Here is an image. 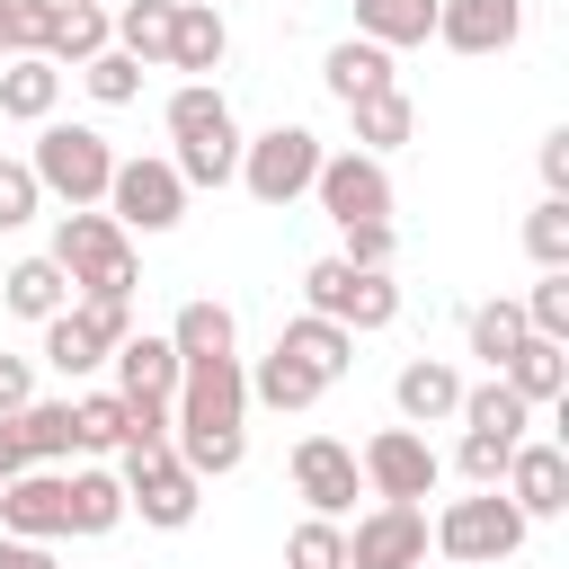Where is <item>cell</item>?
I'll list each match as a JSON object with an SVG mask.
<instances>
[{"mask_svg": "<svg viewBox=\"0 0 569 569\" xmlns=\"http://www.w3.org/2000/svg\"><path fill=\"white\" fill-rule=\"evenodd\" d=\"M347 569H427V507L418 498H373L347 525Z\"/></svg>", "mask_w": 569, "mask_h": 569, "instance_id": "obj_12", "label": "cell"}, {"mask_svg": "<svg viewBox=\"0 0 569 569\" xmlns=\"http://www.w3.org/2000/svg\"><path fill=\"white\" fill-rule=\"evenodd\" d=\"M27 169L44 187V204H107V178H116V142L98 124H62L44 116L36 142H27Z\"/></svg>", "mask_w": 569, "mask_h": 569, "instance_id": "obj_3", "label": "cell"}, {"mask_svg": "<svg viewBox=\"0 0 569 569\" xmlns=\"http://www.w3.org/2000/svg\"><path fill=\"white\" fill-rule=\"evenodd\" d=\"M44 258L71 276V293H124V302H133V231H124L107 204H62Z\"/></svg>", "mask_w": 569, "mask_h": 569, "instance_id": "obj_1", "label": "cell"}, {"mask_svg": "<svg viewBox=\"0 0 569 569\" xmlns=\"http://www.w3.org/2000/svg\"><path fill=\"white\" fill-rule=\"evenodd\" d=\"M525 329H533V338H569V267H542V276H533Z\"/></svg>", "mask_w": 569, "mask_h": 569, "instance_id": "obj_41", "label": "cell"}, {"mask_svg": "<svg viewBox=\"0 0 569 569\" xmlns=\"http://www.w3.org/2000/svg\"><path fill=\"white\" fill-rule=\"evenodd\" d=\"M533 160H542V196H569V124H560V133H542V151H533Z\"/></svg>", "mask_w": 569, "mask_h": 569, "instance_id": "obj_47", "label": "cell"}, {"mask_svg": "<svg viewBox=\"0 0 569 569\" xmlns=\"http://www.w3.org/2000/svg\"><path fill=\"white\" fill-rule=\"evenodd\" d=\"M462 338H471V356L498 373V365L516 356V338H525V302H507V293H498V302H480V311L462 320Z\"/></svg>", "mask_w": 569, "mask_h": 569, "instance_id": "obj_35", "label": "cell"}, {"mask_svg": "<svg viewBox=\"0 0 569 569\" xmlns=\"http://www.w3.org/2000/svg\"><path fill=\"white\" fill-rule=\"evenodd\" d=\"M44 213V187H36V169L27 160H0V231H27Z\"/></svg>", "mask_w": 569, "mask_h": 569, "instance_id": "obj_43", "label": "cell"}, {"mask_svg": "<svg viewBox=\"0 0 569 569\" xmlns=\"http://www.w3.org/2000/svg\"><path fill=\"white\" fill-rule=\"evenodd\" d=\"M169 169H178L187 187H231V178H240V124L222 116V124H204V133H187V142L169 151Z\"/></svg>", "mask_w": 569, "mask_h": 569, "instance_id": "obj_27", "label": "cell"}, {"mask_svg": "<svg viewBox=\"0 0 569 569\" xmlns=\"http://www.w3.org/2000/svg\"><path fill=\"white\" fill-rule=\"evenodd\" d=\"M27 400H36V356H9L0 347V418H18Z\"/></svg>", "mask_w": 569, "mask_h": 569, "instance_id": "obj_46", "label": "cell"}, {"mask_svg": "<svg viewBox=\"0 0 569 569\" xmlns=\"http://www.w3.org/2000/svg\"><path fill=\"white\" fill-rule=\"evenodd\" d=\"M80 89H89L98 107H133V98H142V62H133L124 44H107V53L80 62Z\"/></svg>", "mask_w": 569, "mask_h": 569, "instance_id": "obj_37", "label": "cell"}, {"mask_svg": "<svg viewBox=\"0 0 569 569\" xmlns=\"http://www.w3.org/2000/svg\"><path fill=\"white\" fill-rule=\"evenodd\" d=\"M53 107H62V62L9 53V62H0V116H9V124H44Z\"/></svg>", "mask_w": 569, "mask_h": 569, "instance_id": "obj_23", "label": "cell"}, {"mask_svg": "<svg viewBox=\"0 0 569 569\" xmlns=\"http://www.w3.org/2000/svg\"><path fill=\"white\" fill-rule=\"evenodd\" d=\"M187 178L169 169V151H133V160H116V178H107V213L124 222V231H142V240H160V231H178L187 222Z\"/></svg>", "mask_w": 569, "mask_h": 569, "instance_id": "obj_9", "label": "cell"}, {"mask_svg": "<svg viewBox=\"0 0 569 569\" xmlns=\"http://www.w3.org/2000/svg\"><path fill=\"white\" fill-rule=\"evenodd\" d=\"M160 338L178 347V365H196V356H231V347H240V320H231V302L196 293V302H178V320H169Z\"/></svg>", "mask_w": 569, "mask_h": 569, "instance_id": "obj_25", "label": "cell"}, {"mask_svg": "<svg viewBox=\"0 0 569 569\" xmlns=\"http://www.w3.org/2000/svg\"><path fill=\"white\" fill-rule=\"evenodd\" d=\"M222 116H231V98H222L213 80H178V89H169V107H160L169 142H187V133H204V124H222Z\"/></svg>", "mask_w": 569, "mask_h": 569, "instance_id": "obj_38", "label": "cell"}, {"mask_svg": "<svg viewBox=\"0 0 569 569\" xmlns=\"http://www.w3.org/2000/svg\"><path fill=\"white\" fill-rule=\"evenodd\" d=\"M453 418H462V427H480V436H498V445H516V436L533 427V409H525L498 373H489V382H462V409H453Z\"/></svg>", "mask_w": 569, "mask_h": 569, "instance_id": "obj_33", "label": "cell"}, {"mask_svg": "<svg viewBox=\"0 0 569 569\" xmlns=\"http://www.w3.org/2000/svg\"><path fill=\"white\" fill-rule=\"evenodd\" d=\"M284 569H347V525L338 516H302L284 533Z\"/></svg>", "mask_w": 569, "mask_h": 569, "instance_id": "obj_39", "label": "cell"}, {"mask_svg": "<svg viewBox=\"0 0 569 569\" xmlns=\"http://www.w3.org/2000/svg\"><path fill=\"white\" fill-rule=\"evenodd\" d=\"M0 62H9V0H0Z\"/></svg>", "mask_w": 569, "mask_h": 569, "instance_id": "obj_50", "label": "cell"}, {"mask_svg": "<svg viewBox=\"0 0 569 569\" xmlns=\"http://www.w3.org/2000/svg\"><path fill=\"white\" fill-rule=\"evenodd\" d=\"M276 347H284V356H302L320 382H338V373L356 365V329H338V320H320V311H293V320L276 329Z\"/></svg>", "mask_w": 569, "mask_h": 569, "instance_id": "obj_26", "label": "cell"}, {"mask_svg": "<svg viewBox=\"0 0 569 569\" xmlns=\"http://www.w3.org/2000/svg\"><path fill=\"white\" fill-rule=\"evenodd\" d=\"M525 533H533V516H525L507 489H471V498H445V507L427 516V542H436L453 569H498V560L525 551Z\"/></svg>", "mask_w": 569, "mask_h": 569, "instance_id": "obj_2", "label": "cell"}, {"mask_svg": "<svg viewBox=\"0 0 569 569\" xmlns=\"http://www.w3.org/2000/svg\"><path fill=\"white\" fill-rule=\"evenodd\" d=\"M498 489L542 525V516H560L569 507V453L551 445V436H525L516 453H507V471H498Z\"/></svg>", "mask_w": 569, "mask_h": 569, "instance_id": "obj_16", "label": "cell"}, {"mask_svg": "<svg viewBox=\"0 0 569 569\" xmlns=\"http://www.w3.org/2000/svg\"><path fill=\"white\" fill-rule=\"evenodd\" d=\"M18 445H27V462H53V471H62V462L80 453V436H71V400H44V391H36V400L18 409Z\"/></svg>", "mask_w": 569, "mask_h": 569, "instance_id": "obj_34", "label": "cell"}, {"mask_svg": "<svg viewBox=\"0 0 569 569\" xmlns=\"http://www.w3.org/2000/svg\"><path fill=\"white\" fill-rule=\"evenodd\" d=\"M249 418V365L240 356H196L178 365V400H169V445H204V436H240Z\"/></svg>", "mask_w": 569, "mask_h": 569, "instance_id": "obj_4", "label": "cell"}, {"mask_svg": "<svg viewBox=\"0 0 569 569\" xmlns=\"http://www.w3.org/2000/svg\"><path fill=\"white\" fill-rule=\"evenodd\" d=\"M36 329H44L36 356H44L62 382H89V373L116 356V338L133 329V302H124V293H71V302H62L53 320H36Z\"/></svg>", "mask_w": 569, "mask_h": 569, "instance_id": "obj_5", "label": "cell"}, {"mask_svg": "<svg viewBox=\"0 0 569 569\" xmlns=\"http://www.w3.org/2000/svg\"><path fill=\"white\" fill-rule=\"evenodd\" d=\"M222 53H231L222 9H213V0H178V9H169V71L213 80V71H222Z\"/></svg>", "mask_w": 569, "mask_h": 569, "instance_id": "obj_18", "label": "cell"}, {"mask_svg": "<svg viewBox=\"0 0 569 569\" xmlns=\"http://www.w3.org/2000/svg\"><path fill=\"white\" fill-rule=\"evenodd\" d=\"M62 471L53 462H27L18 480H0V533H18V542H71L62 533Z\"/></svg>", "mask_w": 569, "mask_h": 569, "instance_id": "obj_14", "label": "cell"}, {"mask_svg": "<svg viewBox=\"0 0 569 569\" xmlns=\"http://www.w3.org/2000/svg\"><path fill=\"white\" fill-rule=\"evenodd\" d=\"M116 480H124V516H142L151 533H187L196 507H204V480L169 445H124L116 453Z\"/></svg>", "mask_w": 569, "mask_h": 569, "instance_id": "obj_7", "label": "cell"}, {"mask_svg": "<svg viewBox=\"0 0 569 569\" xmlns=\"http://www.w3.org/2000/svg\"><path fill=\"white\" fill-rule=\"evenodd\" d=\"M0 569H62V560H53V542H18V533H0Z\"/></svg>", "mask_w": 569, "mask_h": 569, "instance_id": "obj_48", "label": "cell"}, {"mask_svg": "<svg viewBox=\"0 0 569 569\" xmlns=\"http://www.w3.org/2000/svg\"><path fill=\"white\" fill-rule=\"evenodd\" d=\"M0 302H9L18 320H53V311L71 302V276H62V267H53L44 249H36V258H18V267L0 276Z\"/></svg>", "mask_w": 569, "mask_h": 569, "instance_id": "obj_30", "label": "cell"}, {"mask_svg": "<svg viewBox=\"0 0 569 569\" xmlns=\"http://www.w3.org/2000/svg\"><path fill=\"white\" fill-rule=\"evenodd\" d=\"M329 382L302 365V356H284V347H267L258 365H249V409H276V418H302L311 400H320Z\"/></svg>", "mask_w": 569, "mask_h": 569, "instance_id": "obj_22", "label": "cell"}, {"mask_svg": "<svg viewBox=\"0 0 569 569\" xmlns=\"http://www.w3.org/2000/svg\"><path fill=\"white\" fill-rule=\"evenodd\" d=\"M498 382L525 400V409H551V400H569V338H516V356L498 365Z\"/></svg>", "mask_w": 569, "mask_h": 569, "instance_id": "obj_19", "label": "cell"}, {"mask_svg": "<svg viewBox=\"0 0 569 569\" xmlns=\"http://www.w3.org/2000/svg\"><path fill=\"white\" fill-rule=\"evenodd\" d=\"M338 258H347V267H391V258H400V231H391V222H347V231H338Z\"/></svg>", "mask_w": 569, "mask_h": 569, "instance_id": "obj_44", "label": "cell"}, {"mask_svg": "<svg viewBox=\"0 0 569 569\" xmlns=\"http://www.w3.org/2000/svg\"><path fill=\"white\" fill-rule=\"evenodd\" d=\"M356 36H373L382 53H409L436 36V0H356Z\"/></svg>", "mask_w": 569, "mask_h": 569, "instance_id": "obj_32", "label": "cell"}, {"mask_svg": "<svg viewBox=\"0 0 569 569\" xmlns=\"http://www.w3.org/2000/svg\"><path fill=\"white\" fill-rule=\"evenodd\" d=\"M356 471H365L373 498H436L445 453L427 445V427H373V436L356 445Z\"/></svg>", "mask_w": 569, "mask_h": 569, "instance_id": "obj_11", "label": "cell"}, {"mask_svg": "<svg viewBox=\"0 0 569 569\" xmlns=\"http://www.w3.org/2000/svg\"><path fill=\"white\" fill-rule=\"evenodd\" d=\"M71 436H80V453H116L124 445V391L107 382V391H71Z\"/></svg>", "mask_w": 569, "mask_h": 569, "instance_id": "obj_36", "label": "cell"}, {"mask_svg": "<svg viewBox=\"0 0 569 569\" xmlns=\"http://www.w3.org/2000/svg\"><path fill=\"white\" fill-rule=\"evenodd\" d=\"M116 36H107V0H53V36H44V62H89V53H107Z\"/></svg>", "mask_w": 569, "mask_h": 569, "instance_id": "obj_28", "label": "cell"}, {"mask_svg": "<svg viewBox=\"0 0 569 569\" xmlns=\"http://www.w3.org/2000/svg\"><path fill=\"white\" fill-rule=\"evenodd\" d=\"M27 471V445H18V418H0V480Z\"/></svg>", "mask_w": 569, "mask_h": 569, "instance_id": "obj_49", "label": "cell"}, {"mask_svg": "<svg viewBox=\"0 0 569 569\" xmlns=\"http://www.w3.org/2000/svg\"><path fill=\"white\" fill-rule=\"evenodd\" d=\"M347 116H356V151H373V160H391V151L418 133V107H409V89H400V80H391V89L347 98Z\"/></svg>", "mask_w": 569, "mask_h": 569, "instance_id": "obj_24", "label": "cell"}, {"mask_svg": "<svg viewBox=\"0 0 569 569\" xmlns=\"http://www.w3.org/2000/svg\"><path fill=\"white\" fill-rule=\"evenodd\" d=\"M525 36V0H436V44L445 53H507Z\"/></svg>", "mask_w": 569, "mask_h": 569, "instance_id": "obj_15", "label": "cell"}, {"mask_svg": "<svg viewBox=\"0 0 569 569\" xmlns=\"http://www.w3.org/2000/svg\"><path fill=\"white\" fill-rule=\"evenodd\" d=\"M107 365H116V391H124V400H178V347H169V338L124 329Z\"/></svg>", "mask_w": 569, "mask_h": 569, "instance_id": "obj_20", "label": "cell"}, {"mask_svg": "<svg viewBox=\"0 0 569 569\" xmlns=\"http://www.w3.org/2000/svg\"><path fill=\"white\" fill-rule=\"evenodd\" d=\"M525 258L533 267H569V196H542L525 213Z\"/></svg>", "mask_w": 569, "mask_h": 569, "instance_id": "obj_40", "label": "cell"}, {"mask_svg": "<svg viewBox=\"0 0 569 569\" xmlns=\"http://www.w3.org/2000/svg\"><path fill=\"white\" fill-rule=\"evenodd\" d=\"M169 9H178V0H116V9H107V36H116L142 71H160V62H169Z\"/></svg>", "mask_w": 569, "mask_h": 569, "instance_id": "obj_31", "label": "cell"}, {"mask_svg": "<svg viewBox=\"0 0 569 569\" xmlns=\"http://www.w3.org/2000/svg\"><path fill=\"white\" fill-rule=\"evenodd\" d=\"M320 133L311 124H267V133H240V187L267 204V213H284V204H302L311 196V178H320Z\"/></svg>", "mask_w": 569, "mask_h": 569, "instance_id": "obj_8", "label": "cell"}, {"mask_svg": "<svg viewBox=\"0 0 569 569\" xmlns=\"http://www.w3.org/2000/svg\"><path fill=\"white\" fill-rule=\"evenodd\" d=\"M356 489H365L356 445H338V436H302V445H293V498H302L311 516H347Z\"/></svg>", "mask_w": 569, "mask_h": 569, "instance_id": "obj_13", "label": "cell"}, {"mask_svg": "<svg viewBox=\"0 0 569 569\" xmlns=\"http://www.w3.org/2000/svg\"><path fill=\"white\" fill-rule=\"evenodd\" d=\"M525 445V436H516ZM516 445H498V436H480V427H462V445H453V471L471 480V489H498V471H507V453Z\"/></svg>", "mask_w": 569, "mask_h": 569, "instance_id": "obj_42", "label": "cell"}, {"mask_svg": "<svg viewBox=\"0 0 569 569\" xmlns=\"http://www.w3.org/2000/svg\"><path fill=\"white\" fill-rule=\"evenodd\" d=\"M116 525H124V480H116L107 462H89V471H62V533L98 542V533H116Z\"/></svg>", "mask_w": 569, "mask_h": 569, "instance_id": "obj_21", "label": "cell"}, {"mask_svg": "<svg viewBox=\"0 0 569 569\" xmlns=\"http://www.w3.org/2000/svg\"><path fill=\"white\" fill-rule=\"evenodd\" d=\"M302 311H320V320H338V329H391L400 320V284H391V267H347L338 249L329 258H311L302 267Z\"/></svg>", "mask_w": 569, "mask_h": 569, "instance_id": "obj_6", "label": "cell"}, {"mask_svg": "<svg viewBox=\"0 0 569 569\" xmlns=\"http://www.w3.org/2000/svg\"><path fill=\"white\" fill-rule=\"evenodd\" d=\"M311 204L347 231V222H391V160L373 151H320V178H311Z\"/></svg>", "mask_w": 569, "mask_h": 569, "instance_id": "obj_10", "label": "cell"}, {"mask_svg": "<svg viewBox=\"0 0 569 569\" xmlns=\"http://www.w3.org/2000/svg\"><path fill=\"white\" fill-rule=\"evenodd\" d=\"M53 36V0H9V53H44Z\"/></svg>", "mask_w": 569, "mask_h": 569, "instance_id": "obj_45", "label": "cell"}, {"mask_svg": "<svg viewBox=\"0 0 569 569\" xmlns=\"http://www.w3.org/2000/svg\"><path fill=\"white\" fill-rule=\"evenodd\" d=\"M445 569H453V560H445Z\"/></svg>", "mask_w": 569, "mask_h": 569, "instance_id": "obj_51", "label": "cell"}, {"mask_svg": "<svg viewBox=\"0 0 569 569\" xmlns=\"http://www.w3.org/2000/svg\"><path fill=\"white\" fill-rule=\"evenodd\" d=\"M320 89H329L338 107H347V98H365V89H391V53H382L373 36H347V44H329Z\"/></svg>", "mask_w": 569, "mask_h": 569, "instance_id": "obj_29", "label": "cell"}, {"mask_svg": "<svg viewBox=\"0 0 569 569\" xmlns=\"http://www.w3.org/2000/svg\"><path fill=\"white\" fill-rule=\"evenodd\" d=\"M391 409H400V427H445V418L462 409V373H453L445 356H409V365L391 373Z\"/></svg>", "mask_w": 569, "mask_h": 569, "instance_id": "obj_17", "label": "cell"}]
</instances>
